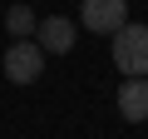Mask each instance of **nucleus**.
Returning <instances> with one entry per match:
<instances>
[{"instance_id":"5","label":"nucleus","mask_w":148,"mask_h":139,"mask_svg":"<svg viewBox=\"0 0 148 139\" xmlns=\"http://www.w3.org/2000/svg\"><path fill=\"white\" fill-rule=\"evenodd\" d=\"M119 114L128 124L148 119V75H123V85H119Z\"/></svg>"},{"instance_id":"4","label":"nucleus","mask_w":148,"mask_h":139,"mask_svg":"<svg viewBox=\"0 0 148 139\" xmlns=\"http://www.w3.org/2000/svg\"><path fill=\"white\" fill-rule=\"evenodd\" d=\"M74 35H79V25L64 20V15H49V20H40V30H35V40H40L45 55H69V50H74Z\"/></svg>"},{"instance_id":"1","label":"nucleus","mask_w":148,"mask_h":139,"mask_svg":"<svg viewBox=\"0 0 148 139\" xmlns=\"http://www.w3.org/2000/svg\"><path fill=\"white\" fill-rule=\"evenodd\" d=\"M114 65L123 75H148V25L123 20L114 30Z\"/></svg>"},{"instance_id":"2","label":"nucleus","mask_w":148,"mask_h":139,"mask_svg":"<svg viewBox=\"0 0 148 139\" xmlns=\"http://www.w3.org/2000/svg\"><path fill=\"white\" fill-rule=\"evenodd\" d=\"M45 50H40V40H15L10 50H5V80L10 85H35L40 75H45Z\"/></svg>"},{"instance_id":"6","label":"nucleus","mask_w":148,"mask_h":139,"mask_svg":"<svg viewBox=\"0 0 148 139\" xmlns=\"http://www.w3.org/2000/svg\"><path fill=\"white\" fill-rule=\"evenodd\" d=\"M5 30H10V40H35L40 20H35V10L20 0V5H10V10H5Z\"/></svg>"},{"instance_id":"3","label":"nucleus","mask_w":148,"mask_h":139,"mask_svg":"<svg viewBox=\"0 0 148 139\" xmlns=\"http://www.w3.org/2000/svg\"><path fill=\"white\" fill-rule=\"evenodd\" d=\"M123 20H128V0H84L79 10V25L94 35H114Z\"/></svg>"}]
</instances>
